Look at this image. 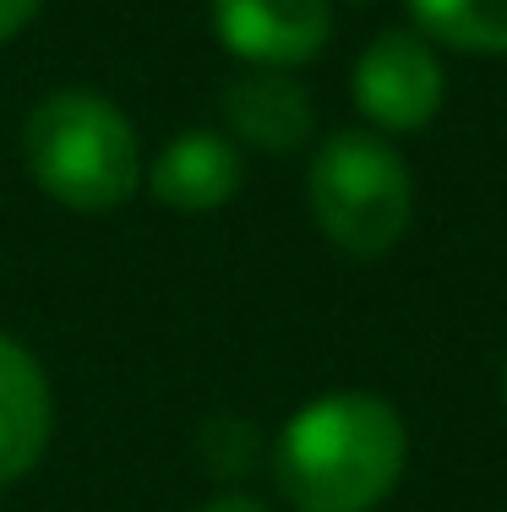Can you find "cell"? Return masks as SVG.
<instances>
[{"label":"cell","instance_id":"obj_7","mask_svg":"<svg viewBox=\"0 0 507 512\" xmlns=\"http://www.w3.org/2000/svg\"><path fill=\"white\" fill-rule=\"evenodd\" d=\"M55 431V398L44 365L11 333H0V485H17L44 458Z\"/></svg>","mask_w":507,"mask_h":512},{"label":"cell","instance_id":"obj_3","mask_svg":"<svg viewBox=\"0 0 507 512\" xmlns=\"http://www.w3.org/2000/svg\"><path fill=\"white\" fill-rule=\"evenodd\" d=\"M306 202L317 229L338 251L371 262L404 240L409 213H415V180H409L404 153L382 131L344 126L311 153Z\"/></svg>","mask_w":507,"mask_h":512},{"label":"cell","instance_id":"obj_10","mask_svg":"<svg viewBox=\"0 0 507 512\" xmlns=\"http://www.w3.org/2000/svg\"><path fill=\"white\" fill-rule=\"evenodd\" d=\"M39 6H44V0H0V44L17 39V33L39 17Z\"/></svg>","mask_w":507,"mask_h":512},{"label":"cell","instance_id":"obj_8","mask_svg":"<svg viewBox=\"0 0 507 512\" xmlns=\"http://www.w3.org/2000/svg\"><path fill=\"white\" fill-rule=\"evenodd\" d=\"M240 148L224 131H186V137L164 142L148 169V191L175 213H213L240 191Z\"/></svg>","mask_w":507,"mask_h":512},{"label":"cell","instance_id":"obj_5","mask_svg":"<svg viewBox=\"0 0 507 512\" xmlns=\"http://www.w3.org/2000/svg\"><path fill=\"white\" fill-rule=\"evenodd\" d=\"M213 33L246 66L295 71L322 55L333 33L328 0H213Z\"/></svg>","mask_w":507,"mask_h":512},{"label":"cell","instance_id":"obj_11","mask_svg":"<svg viewBox=\"0 0 507 512\" xmlns=\"http://www.w3.org/2000/svg\"><path fill=\"white\" fill-rule=\"evenodd\" d=\"M197 512H268L257 502V496H213L208 507H197Z\"/></svg>","mask_w":507,"mask_h":512},{"label":"cell","instance_id":"obj_1","mask_svg":"<svg viewBox=\"0 0 507 512\" xmlns=\"http://www.w3.org/2000/svg\"><path fill=\"white\" fill-rule=\"evenodd\" d=\"M404 458V414L377 393L338 387L284 420L273 474L295 512H371L393 496Z\"/></svg>","mask_w":507,"mask_h":512},{"label":"cell","instance_id":"obj_9","mask_svg":"<svg viewBox=\"0 0 507 512\" xmlns=\"http://www.w3.org/2000/svg\"><path fill=\"white\" fill-rule=\"evenodd\" d=\"M420 33L464 55H507V0H409Z\"/></svg>","mask_w":507,"mask_h":512},{"label":"cell","instance_id":"obj_13","mask_svg":"<svg viewBox=\"0 0 507 512\" xmlns=\"http://www.w3.org/2000/svg\"><path fill=\"white\" fill-rule=\"evenodd\" d=\"M355 6H366V0H355Z\"/></svg>","mask_w":507,"mask_h":512},{"label":"cell","instance_id":"obj_6","mask_svg":"<svg viewBox=\"0 0 507 512\" xmlns=\"http://www.w3.org/2000/svg\"><path fill=\"white\" fill-rule=\"evenodd\" d=\"M219 115H224L229 137L262 153H295L317 131L311 93L289 71H273V66H251L240 77H229L219 93Z\"/></svg>","mask_w":507,"mask_h":512},{"label":"cell","instance_id":"obj_12","mask_svg":"<svg viewBox=\"0 0 507 512\" xmlns=\"http://www.w3.org/2000/svg\"><path fill=\"white\" fill-rule=\"evenodd\" d=\"M502 398H507V371H502Z\"/></svg>","mask_w":507,"mask_h":512},{"label":"cell","instance_id":"obj_2","mask_svg":"<svg viewBox=\"0 0 507 512\" xmlns=\"http://www.w3.org/2000/svg\"><path fill=\"white\" fill-rule=\"evenodd\" d=\"M22 158L33 186L71 213H115L142 186L131 120L88 88H55L28 109Z\"/></svg>","mask_w":507,"mask_h":512},{"label":"cell","instance_id":"obj_4","mask_svg":"<svg viewBox=\"0 0 507 512\" xmlns=\"http://www.w3.org/2000/svg\"><path fill=\"white\" fill-rule=\"evenodd\" d=\"M349 88H355V104H360V115L371 120V131L404 137V131H420V126L437 120L448 77H442L437 44H431L426 33L388 28L360 50Z\"/></svg>","mask_w":507,"mask_h":512}]
</instances>
